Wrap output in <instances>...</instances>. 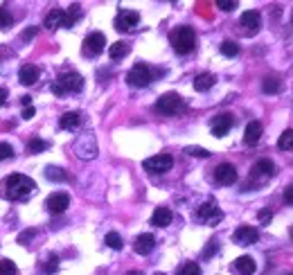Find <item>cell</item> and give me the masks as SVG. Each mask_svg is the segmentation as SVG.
Wrapping results in <instances>:
<instances>
[{"instance_id": "obj_27", "label": "cell", "mask_w": 293, "mask_h": 275, "mask_svg": "<svg viewBox=\"0 0 293 275\" xmlns=\"http://www.w3.org/2000/svg\"><path fill=\"white\" fill-rule=\"evenodd\" d=\"M45 179L48 181H54V183H61V181H66L68 179V174L61 167H48L45 169Z\"/></svg>"}, {"instance_id": "obj_50", "label": "cell", "mask_w": 293, "mask_h": 275, "mask_svg": "<svg viewBox=\"0 0 293 275\" xmlns=\"http://www.w3.org/2000/svg\"><path fill=\"white\" fill-rule=\"evenodd\" d=\"M291 237H293V232H291Z\"/></svg>"}, {"instance_id": "obj_18", "label": "cell", "mask_w": 293, "mask_h": 275, "mask_svg": "<svg viewBox=\"0 0 293 275\" xmlns=\"http://www.w3.org/2000/svg\"><path fill=\"white\" fill-rule=\"evenodd\" d=\"M45 27L48 30H59V27H66V9H50L48 16H45Z\"/></svg>"}, {"instance_id": "obj_21", "label": "cell", "mask_w": 293, "mask_h": 275, "mask_svg": "<svg viewBox=\"0 0 293 275\" xmlns=\"http://www.w3.org/2000/svg\"><path fill=\"white\" fill-rule=\"evenodd\" d=\"M172 219H174V214H172V210L169 208H156L154 214H151V226L167 228L169 223H172Z\"/></svg>"}, {"instance_id": "obj_12", "label": "cell", "mask_w": 293, "mask_h": 275, "mask_svg": "<svg viewBox=\"0 0 293 275\" xmlns=\"http://www.w3.org/2000/svg\"><path fill=\"white\" fill-rule=\"evenodd\" d=\"M140 23V14L138 11H131V9H122L115 18V30L120 32H131L135 25Z\"/></svg>"}, {"instance_id": "obj_6", "label": "cell", "mask_w": 293, "mask_h": 275, "mask_svg": "<svg viewBox=\"0 0 293 275\" xmlns=\"http://www.w3.org/2000/svg\"><path fill=\"white\" fill-rule=\"evenodd\" d=\"M127 82H129V86H133V88H144V86H149V82H151L149 66L135 64L131 70H129V74H127Z\"/></svg>"}, {"instance_id": "obj_35", "label": "cell", "mask_w": 293, "mask_h": 275, "mask_svg": "<svg viewBox=\"0 0 293 275\" xmlns=\"http://www.w3.org/2000/svg\"><path fill=\"white\" fill-rule=\"evenodd\" d=\"M18 273V268L11 260H3L0 262V275H16Z\"/></svg>"}, {"instance_id": "obj_41", "label": "cell", "mask_w": 293, "mask_h": 275, "mask_svg": "<svg viewBox=\"0 0 293 275\" xmlns=\"http://www.w3.org/2000/svg\"><path fill=\"white\" fill-rule=\"evenodd\" d=\"M257 219H259V223H262V226H266V223L273 219V212H270V210H262V212L257 214Z\"/></svg>"}, {"instance_id": "obj_13", "label": "cell", "mask_w": 293, "mask_h": 275, "mask_svg": "<svg viewBox=\"0 0 293 275\" xmlns=\"http://www.w3.org/2000/svg\"><path fill=\"white\" fill-rule=\"evenodd\" d=\"M233 239H235V244H239V246H250L259 239V232H257V228H253V226H239L233 232Z\"/></svg>"}, {"instance_id": "obj_8", "label": "cell", "mask_w": 293, "mask_h": 275, "mask_svg": "<svg viewBox=\"0 0 293 275\" xmlns=\"http://www.w3.org/2000/svg\"><path fill=\"white\" fill-rule=\"evenodd\" d=\"M196 219L203 221V223H207V226H214V223H219L223 219V212L217 208V203L214 201H207V203H203L199 210H196Z\"/></svg>"}, {"instance_id": "obj_25", "label": "cell", "mask_w": 293, "mask_h": 275, "mask_svg": "<svg viewBox=\"0 0 293 275\" xmlns=\"http://www.w3.org/2000/svg\"><path fill=\"white\" fill-rule=\"evenodd\" d=\"M262 90H264L266 95H278L280 90H282V82H280L278 77H266V79L262 82Z\"/></svg>"}, {"instance_id": "obj_31", "label": "cell", "mask_w": 293, "mask_h": 275, "mask_svg": "<svg viewBox=\"0 0 293 275\" xmlns=\"http://www.w3.org/2000/svg\"><path fill=\"white\" fill-rule=\"evenodd\" d=\"M221 54L223 56H237L239 54V45H237L235 41H223L221 43Z\"/></svg>"}, {"instance_id": "obj_7", "label": "cell", "mask_w": 293, "mask_h": 275, "mask_svg": "<svg viewBox=\"0 0 293 275\" xmlns=\"http://www.w3.org/2000/svg\"><path fill=\"white\" fill-rule=\"evenodd\" d=\"M106 48V36L101 32H90L83 38V54L86 56H99Z\"/></svg>"}, {"instance_id": "obj_16", "label": "cell", "mask_w": 293, "mask_h": 275, "mask_svg": "<svg viewBox=\"0 0 293 275\" xmlns=\"http://www.w3.org/2000/svg\"><path fill=\"white\" fill-rule=\"evenodd\" d=\"M154 246H156L154 234L142 232V234H138V237H135V242H133V250H135L138 255H149L151 250H154Z\"/></svg>"}, {"instance_id": "obj_23", "label": "cell", "mask_w": 293, "mask_h": 275, "mask_svg": "<svg viewBox=\"0 0 293 275\" xmlns=\"http://www.w3.org/2000/svg\"><path fill=\"white\" fill-rule=\"evenodd\" d=\"M214 82H217V77H214L212 72H201V74H196V79H194V90H199V93H205V90H210Z\"/></svg>"}, {"instance_id": "obj_17", "label": "cell", "mask_w": 293, "mask_h": 275, "mask_svg": "<svg viewBox=\"0 0 293 275\" xmlns=\"http://www.w3.org/2000/svg\"><path fill=\"white\" fill-rule=\"evenodd\" d=\"M233 271L237 275H253V273L257 271V264H255V260H253V257L241 255V257H237V260L233 262Z\"/></svg>"}, {"instance_id": "obj_47", "label": "cell", "mask_w": 293, "mask_h": 275, "mask_svg": "<svg viewBox=\"0 0 293 275\" xmlns=\"http://www.w3.org/2000/svg\"><path fill=\"white\" fill-rule=\"evenodd\" d=\"M20 102H23V104H25V106H32V97H30V95L20 97Z\"/></svg>"}, {"instance_id": "obj_9", "label": "cell", "mask_w": 293, "mask_h": 275, "mask_svg": "<svg viewBox=\"0 0 293 275\" xmlns=\"http://www.w3.org/2000/svg\"><path fill=\"white\" fill-rule=\"evenodd\" d=\"M239 25H241V32L248 34V36H255L262 27V18H259V11L250 9V11H244L239 18Z\"/></svg>"}, {"instance_id": "obj_15", "label": "cell", "mask_w": 293, "mask_h": 275, "mask_svg": "<svg viewBox=\"0 0 293 275\" xmlns=\"http://www.w3.org/2000/svg\"><path fill=\"white\" fill-rule=\"evenodd\" d=\"M214 179H217L219 185H233L237 181V169L233 163H221L217 169H214Z\"/></svg>"}, {"instance_id": "obj_22", "label": "cell", "mask_w": 293, "mask_h": 275, "mask_svg": "<svg viewBox=\"0 0 293 275\" xmlns=\"http://www.w3.org/2000/svg\"><path fill=\"white\" fill-rule=\"evenodd\" d=\"M273 174H275V165L270 163L268 158L257 160L255 167H253V176H255V179H266V176H273Z\"/></svg>"}, {"instance_id": "obj_32", "label": "cell", "mask_w": 293, "mask_h": 275, "mask_svg": "<svg viewBox=\"0 0 293 275\" xmlns=\"http://www.w3.org/2000/svg\"><path fill=\"white\" fill-rule=\"evenodd\" d=\"M104 242H106V246H109V248H113V250H120V248H122V237H120L117 232H109Z\"/></svg>"}, {"instance_id": "obj_39", "label": "cell", "mask_w": 293, "mask_h": 275, "mask_svg": "<svg viewBox=\"0 0 293 275\" xmlns=\"http://www.w3.org/2000/svg\"><path fill=\"white\" fill-rule=\"evenodd\" d=\"M50 264L48 266H43V271L45 273H56V268H59V257H56V255H50Z\"/></svg>"}, {"instance_id": "obj_11", "label": "cell", "mask_w": 293, "mask_h": 275, "mask_svg": "<svg viewBox=\"0 0 293 275\" xmlns=\"http://www.w3.org/2000/svg\"><path fill=\"white\" fill-rule=\"evenodd\" d=\"M68 205H70V197H68L66 192H54L48 197V201H45V208H48L50 214H61V212L68 210Z\"/></svg>"}, {"instance_id": "obj_24", "label": "cell", "mask_w": 293, "mask_h": 275, "mask_svg": "<svg viewBox=\"0 0 293 275\" xmlns=\"http://www.w3.org/2000/svg\"><path fill=\"white\" fill-rule=\"evenodd\" d=\"M59 124H61V129H66V131H75L79 124H81V115L75 111H70V113H64L59 120Z\"/></svg>"}, {"instance_id": "obj_28", "label": "cell", "mask_w": 293, "mask_h": 275, "mask_svg": "<svg viewBox=\"0 0 293 275\" xmlns=\"http://www.w3.org/2000/svg\"><path fill=\"white\" fill-rule=\"evenodd\" d=\"M27 149H30V153H41L48 149V142L41 140L38 135H34V138H30V142H27Z\"/></svg>"}, {"instance_id": "obj_42", "label": "cell", "mask_w": 293, "mask_h": 275, "mask_svg": "<svg viewBox=\"0 0 293 275\" xmlns=\"http://www.w3.org/2000/svg\"><path fill=\"white\" fill-rule=\"evenodd\" d=\"M219 250V246H217V242H210L205 246V250H203V257H212L214 253H217Z\"/></svg>"}, {"instance_id": "obj_49", "label": "cell", "mask_w": 293, "mask_h": 275, "mask_svg": "<svg viewBox=\"0 0 293 275\" xmlns=\"http://www.w3.org/2000/svg\"><path fill=\"white\" fill-rule=\"evenodd\" d=\"M284 275H293V273H284Z\"/></svg>"}, {"instance_id": "obj_44", "label": "cell", "mask_w": 293, "mask_h": 275, "mask_svg": "<svg viewBox=\"0 0 293 275\" xmlns=\"http://www.w3.org/2000/svg\"><path fill=\"white\" fill-rule=\"evenodd\" d=\"M284 201L289 203V205H293V185H289V187L284 190Z\"/></svg>"}, {"instance_id": "obj_38", "label": "cell", "mask_w": 293, "mask_h": 275, "mask_svg": "<svg viewBox=\"0 0 293 275\" xmlns=\"http://www.w3.org/2000/svg\"><path fill=\"white\" fill-rule=\"evenodd\" d=\"M217 7L221 11H233V9H237V3L235 0H217Z\"/></svg>"}, {"instance_id": "obj_37", "label": "cell", "mask_w": 293, "mask_h": 275, "mask_svg": "<svg viewBox=\"0 0 293 275\" xmlns=\"http://www.w3.org/2000/svg\"><path fill=\"white\" fill-rule=\"evenodd\" d=\"M14 156V149H11V145H7V142H0V160H7Z\"/></svg>"}, {"instance_id": "obj_1", "label": "cell", "mask_w": 293, "mask_h": 275, "mask_svg": "<svg viewBox=\"0 0 293 275\" xmlns=\"http://www.w3.org/2000/svg\"><path fill=\"white\" fill-rule=\"evenodd\" d=\"M34 190H36V183L23 174H11L0 183V197L9 199V201H25L34 194Z\"/></svg>"}, {"instance_id": "obj_14", "label": "cell", "mask_w": 293, "mask_h": 275, "mask_svg": "<svg viewBox=\"0 0 293 275\" xmlns=\"http://www.w3.org/2000/svg\"><path fill=\"white\" fill-rule=\"evenodd\" d=\"M233 124H235V117L230 115V113H221V115H217L212 120V127H210L212 135L214 138H223L230 129H233Z\"/></svg>"}, {"instance_id": "obj_33", "label": "cell", "mask_w": 293, "mask_h": 275, "mask_svg": "<svg viewBox=\"0 0 293 275\" xmlns=\"http://www.w3.org/2000/svg\"><path fill=\"white\" fill-rule=\"evenodd\" d=\"M178 275H201V268H199V264H196V262H187V264L180 266Z\"/></svg>"}, {"instance_id": "obj_45", "label": "cell", "mask_w": 293, "mask_h": 275, "mask_svg": "<svg viewBox=\"0 0 293 275\" xmlns=\"http://www.w3.org/2000/svg\"><path fill=\"white\" fill-rule=\"evenodd\" d=\"M34 34H36V27H32V30H25V32H23V38L27 41V38H32Z\"/></svg>"}, {"instance_id": "obj_48", "label": "cell", "mask_w": 293, "mask_h": 275, "mask_svg": "<svg viewBox=\"0 0 293 275\" xmlns=\"http://www.w3.org/2000/svg\"><path fill=\"white\" fill-rule=\"evenodd\" d=\"M129 275H142V273H140V271H131V273H129Z\"/></svg>"}, {"instance_id": "obj_26", "label": "cell", "mask_w": 293, "mask_h": 275, "mask_svg": "<svg viewBox=\"0 0 293 275\" xmlns=\"http://www.w3.org/2000/svg\"><path fill=\"white\" fill-rule=\"evenodd\" d=\"M129 54V45L124 43V41H117V43H113L111 48H109V56L113 61H117V59H124V56Z\"/></svg>"}, {"instance_id": "obj_30", "label": "cell", "mask_w": 293, "mask_h": 275, "mask_svg": "<svg viewBox=\"0 0 293 275\" xmlns=\"http://www.w3.org/2000/svg\"><path fill=\"white\" fill-rule=\"evenodd\" d=\"M278 147L282 149V151H289V149H293V131H291V129H286L284 133L280 135Z\"/></svg>"}, {"instance_id": "obj_46", "label": "cell", "mask_w": 293, "mask_h": 275, "mask_svg": "<svg viewBox=\"0 0 293 275\" xmlns=\"http://www.w3.org/2000/svg\"><path fill=\"white\" fill-rule=\"evenodd\" d=\"M5 102H7V90H5V88H0V106H3Z\"/></svg>"}, {"instance_id": "obj_36", "label": "cell", "mask_w": 293, "mask_h": 275, "mask_svg": "<svg viewBox=\"0 0 293 275\" xmlns=\"http://www.w3.org/2000/svg\"><path fill=\"white\" fill-rule=\"evenodd\" d=\"M185 153H187V156H196V158H207L210 156V151L203 149V147H187L185 149Z\"/></svg>"}, {"instance_id": "obj_3", "label": "cell", "mask_w": 293, "mask_h": 275, "mask_svg": "<svg viewBox=\"0 0 293 275\" xmlns=\"http://www.w3.org/2000/svg\"><path fill=\"white\" fill-rule=\"evenodd\" d=\"M83 88V77L77 72H66L52 84V93L54 95H66V93H79Z\"/></svg>"}, {"instance_id": "obj_4", "label": "cell", "mask_w": 293, "mask_h": 275, "mask_svg": "<svg viewBox=\"0 0 293 275\" xmlns=\"http://www.w3.org/2000/svg\"><path fill=\"white\" fill-rule=\"evenodd\" d=\"M142 167L149 171V174H165L174 167V158L169 153H158V156H151L142 163Z\"/></svg>"}, {"instance_id": "obj_19", "label": "cell", "mask_w": 293, "mask_h": 275, "mask_svg": "<svg viewBox=\"0 0 293 275\" xmlns=\"http://www.w3.org/2000/svg\"><path fill=\"white\" fill-rule=\"evenodd\" d=\"M264 133V127H262V122H257V120H253V122H248V127L244 131V142L246 145H257L259 142V138H262Z\"/></svg>"}, {"instance_id": "obj_43", "label": "cell", "mask_w": 293, "mask_h": 275, "mask_svg": "<svg viewBox=\"0 0 293 275\" xmlns=\"http://www.w3.org/2000/svg\"><path fill=\"white\" fill-rule=\"evenodd\" d=\"M34 113H36V111H34V106H25V108H23V120H32L34 117Z\"/></svg>"}, {"instance_id": "obj_20", "label": "cell", "mask_w": 293, "mask_h": 275, "mask_svg": "<svg viewBox=\"0 0 293 275\" xmlns=\"http://www.w3.org/2000/svg\"><path fill=\"white\" fill-rule=\"evenodd\" d=\"M38 77H41V70H38L36 66H23L20 70H18V82L23 86H32V84H36L38 82Z\"/></svg>"}, {"instance_id": "obj_5", "label": "cell", "mask_w": 293, "mask_h": 275, "mask_svg": "<svg viewBox=\"0 0 293 275\" xmlns=\"http://www.w3.org/2000/svg\"><path fill=\"white\" fill-rule=\"evenodd\" d=\"M183 106H185V102L178 93H165L160 100L156 102V108L160 113H165V115H174V113L183 111Z\"/></svg>"}, {"instance_id": "obj_40", "label": "cell", "mask_w": 293, "mask_h": 275, "mask_svg": "<svg viewBox=\"0 0 293 275\" xmlns=\"http://www.w3.org/2000/svg\"><path fill=\"white\" fill-rule=\"evenodd\" d=\"M34 234H36V230H23V232L18 234V244H27V242H32Z\"/></svg>"}, {"instance_id": "obj_34", "label": "cell", "mask_w": 293, "mask_h": 275, "mask_svg": "<svg viewBox=\"0 0 293 275\" xmlns=\"http://www.w3.org/2000/svg\"><path fill=\"white\" fill-rule=\"evenodd\" d=\"M11 23H14V18H11L9 9L0 7V30H7V27H11Z\"/></svg>"}, {"instance_id": "obj_10", "label": "cell", "mask_w": 293, "mask_h": 275, "mask_svg": "<svg viewBox=\"0 0 293 275\" xmlns=\"http://www.w3.org/2000/svg\"><path fill=\"white\" fill-rule=\"evenodd\" d=\"M75 153L79 158H83V160H90V158H95V153H97V145H95V138L86 133V135H81L79 140L75 142Z\"/></svg>"}, {"instance_id": "obj_29", "label": "cell", "mask_w": 293, "mask_h": 275, "mask_svg": "<svg viewBox=\"0 0 293 275\" xmlns=\"http://www.w3.org/2000/svg\"><path fill=\"white\" fill-rule=\"evenodd\" d=\"M79 16H81V7H79V5H72L70 9H66V27L75 25L79 21Z\"/></svg>"}, {"instance_id": "obj_2", "label": "cell", "mask_w": 293, "mask_h": 275, "mask_svg": "<svg viewBox=\"0 0 293 275\" xmlns=\"http://www.w3.org/2000/svg\"><path fill=\"white\" fill-rule=\"evenodd\" d=\"M169 41H172V48L176 50L178 54H190L192 50L196 48V34H194L192 27L180 25L169 34Z\"/></svg>"}]
</instances>
